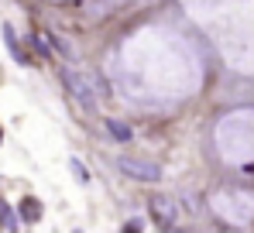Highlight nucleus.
<instances>
[{"label":"nucleus","instance_id":"nucleus-4","mask_svg":"<svg viewBox=\"0 0 254 233\" xmlns=\"http://www.w3.org/2000/svg\"><path fill=\"white\" fill-rule=\"evenodd\" d=\"M42 202H38V199H31V195H28V199H24V202H21V216H24V223H38V220H42Z\"/></svg>","mask_w":254,"mask_h":233},{"label":"nucleus","instance_id":"nucleus-5","mask_svg":"<svg viewBox=\"0 0 254 233\" xmlns=\"http://www.w3.org/2000/svg\"><path fill=\"white\" fill-rule=\"evenodd\" d=\"M107 130H110V137H117L121 144H127L134 134H130V127L127 123H121V120H107Z\"/></svg>","mask_w":254,"mask_h":233},{"label":"nucleus","instance_id":"nucleus-1","mask_svg":"<svg viewBox=\"0 0 254 233\" xmlns=\"http://www.w3.org/2000/svg\"><path fill=\"white\" fill-rule=\"evenodd\" d=\"M59 79L65 82V89L76 96V103L86 107V110H96V93H93V86L86 82V76H79L72 65H59Z\"/></svg>","mask_w":254,"mask_h":233},{"label":"nucleus","instance_id":"nucleus-3","mask_svg":"<svg viewBox=\"0 0 254 233\" xmlns=\"http://www.w3.org/2000/svg\"><path fill=\"white\" fill-rule=\"evenodd\" d=\"M175 213H179V209H175V202H172L169 195H155V199H151V216H155L162 227H172V223H175Z\"/></svg>","mask_w":254,"mask_h":233},{"label":"nucleus","instance_id":"nucleus-6","mask_svg":"<svg viewBox=\"0 0 254 233\" xmlns=\"http://www.w3.org/2000/svg\"><path fill=\"white\" fill-rule=\"evenodd\" d=\"M3 41L10 45V55H14L17 62H28V58H24V52H21V45H17V38H14V31H10V28H3Z\"/></svg>","mask_w":254,"mask_h":233},{"label":"nucleus","instance_id":"nucleus-7","mask_svg":"<svg viewBox=\"0 0 254 233\" xmlns=\"http://www.w3.org/2000/svg\"><path fill=\"white\" fill-rule=\"evenodd\" d=\"M0 223H3V227H7V230H10V227H14V209H10V206H7V202H3V199H0Z\"/></svg>","mask_w":254,"mask_h":233},{"label":"nucleus","instance_id":"nucleus-2","mask_svg":"<svg viewBox=\"0 0 254 233\" xmlns=\"http://www.w3.org/2000/svg\"><path fill=\"white\" fill-rule=\"evenodd\" d=\"M117 168L124 175H130V178H137V182H158L162 178V168L151 165V161H141V158H121Z\"/></svg>","mask_w":254,"mask_h":233},{"label":"nucleus","instance_id":"nucleus-8","mask_svg":"<svg viewBox=\"0 0 254 233\" xmlns=\"http://www.w3.org/2000/svg\"><path fill=\"white\" fill-rule=\"evenodd\" d=\"M69 165H72V175H76L79 182H89V172H86V168H83V161H79V158H72Z\"/></svg>","mask_w":254,"mask_h":233}]
</instances>
